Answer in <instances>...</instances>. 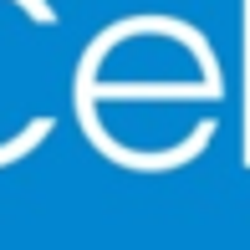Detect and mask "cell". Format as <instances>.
I'll return each mask as SVG.
<instances>
[]
</instances>
